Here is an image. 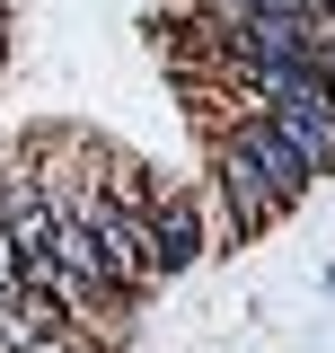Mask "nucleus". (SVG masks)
I'll return each mask as SVG.
<instances>
[{
	"label": "nucleus",
	"mask_w": 335,
	"mask_h": 353,
	"mask_svg": "<svg viewBox=\"0 0 335 353\" xmlns=\"http://www.w3.org/2000/svg\"><path fill=\"white\" fill-rule=\"evenodd\" d=\"M88 230H97V265H106V283L115 292H159V256H150V212L141 203H124V194H106V185H88L80 194Z\"/></svg>",
	"instance_id": "obj_1"
},
{
	"label": "nucleus",
	"mask_w": 335,
	"mask_h": 353,
	"mask_svg": "<svg viewBox=\"0 0 335 353\" xmlns=\"http://www.w3.org/2000/svg\"><path fill=\"white\" fill-rule=\"evenodd\" d=\"M212 185H221V221H230L238 239H256V230H274V221L292 212V203L274 194V176L256 168V159L238 150V141H230V132L212 141Z\"/></svg>",
	"instance_id": "obj_2"
},
{
	"label": "nucleus",
	"mask_w": 335,
	"mask_h": 353,
	"mask_svg": "<svg viewBox=\"0 0 335 353\" xmlns=\"http://www.w3.org/2000/svg\"><path fill=\"white\" fill-rule=\"evenodd\" d=\"M150 256H159V283L203 256V221H194V203L176 185H159V203H150Z\"/></svg>",
	"instance_id": "obj_3"
},
{
	"label": "nucleus",
	"mask_w": 335,
	"mask_h": 353,
	"mask_svg": "<svg viewBox=\"0 0 335 353\" xmlns=\"http://www.w3.org/2000/svg\"><path fill=\"white\" fill-rule=\"evenodd\" d=\"M265 115L283 124V141H292L318 176H335V97H318V106H265Z\"/></svg>",
	"instance_id": "obj_4"
},
{
	"label": "nucleus",
	"mask_w": 335,
	"mask_h": 353,
	"mask_svg": "<svg viewBox=\"0 0 335 353\" xmlns=\"http://www.w3.org/2000/svg\"><path fill=\"white\" fill-rule=\"evenodd\" d=\"M18 353H88L80 327H62V336H36V345H18Z\"/></svg>",
	"instance_id": "obj_5"
},
{
	"label": "nucleus",
	"mask_w": 335,
	"mask_h": 353,
	"mask_svg": "<svg viewBox=\"0 0 335 353\" xmlns=\"http://www.w3.org/2000/svg\"><path fill=\"white\" fill-rule=\"evenodd\" d=\"M318 62H327V88H335V36H327V53H318Z\"/></svg>",
	"instance_id": "obj_6"
}]
</instances>
